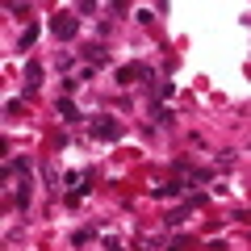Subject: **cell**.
Masks as SVG:
<instances>
[{"label":"cell","instance_id":"52a82bcc","mask_svg":"<svg viewBox=\"0 0 251 251\" xmlns=\"http://www.w3.org/2000/svg\"><path fill=\"white\" fill-rule=\"evenodd\" d=\"M184 188H188L184 180H168V184H159V188H151V197H159V201H163V197H176V193H184Z\"/></svg>","mask_w":251,"mask_h":251},{"label":"cell","instance_id":"8992f818","mask_svg":"<svg viewBox=\"0 0 251 251\" xmlns=\"http://www.w3.org/2000/svg\"><path fill=\"white\" fill-rule=\"evenodd\" d=\"M42 80H46V72H42V63H25V88L29 92H38V88H42Z\"/></svg>","mask_w":251,"mask_h":251},{"label":"cell","instance_id":"9c48e42d","mask_svg":"<svg viewBox=\"0 0 251 251\" xmlns=\"http://www.w3.org/2000/svg\"><path fill=\"white\" fill-rule=\"evenodd\" d=\"M193 247H197V239H188V234H176L168 251H193Z\"/></svg>","mask_w":251,"mask_h":251},{"label":"cell","instance_id":"277c9868","mask_svg":"<svg viewBox=\"0 0 251 251\" xmlns=\"http://www.w3.org/2000/svg\"><path fill=\"white\" fill-rule=\"evenodd\" d=\"M134 80H151V63H126V67H117V84H134Z\"/></svg>","mask_w":251,"mask_h":251},{"label":"cell","instance_id":"8fae6325","mask_svg":"<svg viewBox=\"0 0 251 251\" xmlns=\"http://www.w3.org/2000/svg\"><path fill=\"white\" fill-rule=\"evenodd\" d=\"M4 9H9L13 17H25V13H29V4H17V0H9V4H4Z\"/></svg>","mask_w":251,"mask_h":251},{"label":"cell","instance_id":"7a4b0ae2","mask_svg":"<svg viewBox=\"0 0 251 251\" xmlns=\"http://www.w3.org/2000/svg\"><path fill=\"white\" fill-rule=\"evenodd\" d=\"M50 34L63 38V42H72V38L80 34V17H75V13H54L50 17Z\"/></svg>","mask_w":251,"mask_h":251},{"label":"cell","instance_id":"ba28073f","mask_svg":"<svg viewBox=\"0 0 251 251\" xmlns=\"http://www.w3.org/2000/svg\"><path fill=\"white\" fill-rule=\"evenodd\" d=\"M38 34H42V29H38V25H29L25 34H21V42H17V50H29V46L38 42Z\"/></svg>","mask_w":251,"mask_h":251},{"label":"cell","instance_id":"30bf717a","mask_svg":"<svg viewBox=\"0 0 251 251\" xmlns=\"http://www.w3.org/2000/svg\"><path fill=\"white\" fill-rule=\"evenodd\" d=\"M84 54H88L92 63H105V46H97V42H92V46H84Z\"/></svg>","mask_w":251,"mask_h":251},{"label":"cell","instance_id":"3957f363","mask_svg":"<svg viewBox=\"0 0 251 251\" xmlns=\"http://www.w3.org/2000/svg\"><path fill=\"white\" fill-rule=\"evenodd\" d=\"M201 205H205V193H193V197H188L184 205H176V209H168V214H163V222H168V226H180V222H184L188 214H197Z\"/></svg>","mask_w":251,"mask_h":251},{"label":"cell","instance_id":"5b68a950","mask_svg":"<svg viewBox=\"0 0 251 251\" xmlns=\"http://www.w3.org/2000/svg\"><path fill=\"white\" fill-rule=\"evenodd\" d=\"M54 109L63 113V122H67V126H80V122H84V113L75 109V100H72V97H59V100H54Z\"/></svg>","mask_w":251,"mask_h":251},{"label":"cell","instance_id":"6da1fadb","mask_svg":"<svg viewBox=\"0 0 251 251\" xmlns=\"http://www.w3.org/2000/svg\"><path fill=\"white\" fill-rule=\"evenodd\" d=\"M88 134L100 138V143H117V138L126 134V126L117 122V117H109V113H97V117L88 122Z\"/></svg>","mask_w":251,"mask_h":251}]
</instances>
